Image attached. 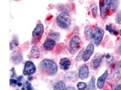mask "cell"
<instances>
[{"mask_svg": "<svg viewBox=\"0 0 121 90\" xmlns=\"http://www.w3.org/2000/svg\"><path fill=\"white\" fill-rule=\"evenodd\" d=\"M39 68L41 73L50 76L55 75L58 69L56 63L49 59H44L41 61Z\"/></svg>", "mask_w": 121, "mask_h": 90, "instance_id": "obj_1", "label": "cell"}, {"mask_svg": "<svg viewBox=\"0 0 121 90\" xmlns=\"http://www.w3.org/2000/svg\"><path fill=\"white\" fill-rule=\"evenodd\" d=\"M71 22L70 15L67 12L60 13L56 18V23L61 28L67 29L70 26Z\"/></svg>", "mask_w": 121, "mask_h": 90, "instance_id": "obj_2", "label": "cell"}, {"mask_svg": "<svg viewBox=\"0 0 121 90\" xmlns=\"http://www.w3.org/2000/svg\"><path fill=\"white\" fill-rule=\"evenodd\" d=\"M81 43L82 40L78 36L73 37L69 43V51L70 53L72 55L74 54L80 49Z\"/></svg>", "mask_w": 121, "mask_h": 90, "instance_id": "obj_3", "label": "cell"}, {"mask_svg": "<svg viewBox=\"0 0 121 90\" xmlns=\"http://www.w3.org/2000/svg\"><path fill=\"white\" fill-rule=\"evenodd\" d=\"M111 0H101L99 1L100 13L101 17L105 18L111 8Z\"/></svg>", "mask_w": 121, "mask_h": 90, "instance_id": "obj_4", "label": "cell"}, {"mask_svg": "<svg viewBox=\"0 0 121 90\" xmlns=\"http://www.w3.org/2000/svg\"><path fill=\"white\" fill-rule=\"evenodd\" d=\"M104 34V30L99 27H96L94 30L92 40L94 44L97 46L99 45L102 42Z\"/></svg>", "mask_w": 121, "mask_h": 90, "instance_id": "obj_5", "label": "cell"}, {"mask_svg": "<svg viewBox=\"0 0 121 90\" xmlns=\"http://www.w3.org/2000/svg\"><path fill=\"white\" fill-rule=\"evenodd\" d=\"M36 71V68L33 62L27 61L26 62L23 71V74L25 76H30L35 73Z\"/></svg>", "mask_w": 121, "mask_h": 90, "instance_id": "obj_6", "label": "cell"}, {"mask_svg": "<svg viewBox=\"0 0 121 90\" xmlns=\"http://www.w3.org/2000/svg\"><path fill=\"white\" fill-rule=\"evenodd\" d=\"M44 31V28L43 25L41 23L38 24L32 32V36L34 38L36 41H39L43 36Z\"/></svg>", "mask_w": 121, "mask_h": 90, "instance_id": "obj_7", "label": "cell"}, {"mask_svg": "<svg viewBox=\"0 0 121 90\" xmlns=\"http://www.w3.org/2000/svg\"><path fill=\"white\" fill-rule=\"evenodd\" d=\"M102 55L100 53L96 54L92 59L90 62V66L94 70L99 67L102 61Z\"/></svg>", "mask_w": 121, "mask_h": 90, "instance_id": "obj_8", "label": "cell"}, {"mask_svg": "<svg viewBox=\"0 0 121 90\" xmlns=\"http://www.w3.org/2000/svg\"><path fill=\"white\" fill-rule=\"evenodd\" d=\"M89 75V68L86 64H83L79 69L78 76L81 80H84L87 79Z\"/></svg>", "mask_w": 121, "mask_h": 90, "instance_id": "obj_9", "label": "cell"}, {"mask_svg": "<svg viewBox=\"0 0 121 90\" xmlns=\"http://www.w3.org/2000/svg\"><path fill=\"white\" fill-rule=\"evenodd\" d=\"M94 52V45L92 43L89 44L84 51V55L83 59V61L84 62L88 61L91 56L93 54Z\"/></svg>", "mask_w": 121, "mask_h": 90, "instance_id": "obj_10", "label": "cell"}, {"mask_svg": "<svg viewBox=\"0 0 121 90\" xmlns=\"http://www.w3.org/2000/svg\"><path fill=\"white\" fill-rule=\"evenodd\" d=\"M56 45L55 40L49 38L44 41L43 45V49L46 51H50L53 50Z\"/></svg>", "mask_w": 121, "mask_h": 90, "instance_id": "obj_11", "label": "cell"}, {"mask_svg": "<svg viewBox=\"0 0 121 90\" xmlns=\"http://www.w3.org/2000/svg\"><path fill=\"white\" fill-rule=\"evenodd\" d=\"M108 75V72L107 70H106L104 73H103L100 77L98 79L97 85V87L99 89H102L104 85L105 82L106 78Z\"/></svg>", "mask_w": 121, "mask_h": 90, "instance_id": "obj_12", "label": "cell"}, {"mask_svg": "<svg viewBox=\"0 0 121 90\" xmlns=\"http://www.w3.org/2000/svg\"><path fill=\"white\" fill-rule=\"evenodd\" d=\"M78 74L76 71H70L65 74L64 76L65 79L67 82H74L77 80Z\"/></svg>", "mask_w": 121, "mask_h": 90, "instance_id": "obj_13", "label": "cell"}, {"mask_svg": "<svg viewBox=\"0 0 121 90\" xmlns=\"http://www.w3.org/2000/svg\"><path fill=\"white\" fill-rule=\"evenodd\" d=\"M70 60L67 58H64L61 59L60 61V65L61 68L63 70H68L69 68L71 65Z\"/></svg>", "mask_w": 121, "mask_h": 90, "instance_id": "obj_14", "label": "cell"}, {"mask_svg": "<svg viewBox=\"0 0 121 90\" xmlns=\"http://www.w3.org/2000/svg\"><path fill=\"white\" fill-rule=\"evenodd\" d=\"M13 62L15 64H19L23 60L22 54L20 52H14L11 57Z\"/></svg>", "mask_w": 121, "mask_h": 90, "instance_id": "obj_15", "label": "cell"}, {"mask_svg": "<svg viewBox=\"0 0 121 90\" xmlns=\"http://www.w3.org/2000/svg\"><path fill=\"white\" fill-rule=\"evenodd\" d=\"M94 32V30L91 27L87 26H86L84 29V33L86 37L89 40L92 39V37Z\"/></svg>", "mask_w": 121, "mask_h": 90, "instance_id": "obj_16", "label": "cell"}, {"mask_svg": "<svg viewBox=\"0 0 121 90\" xmlns=\"http://www.w3.org/2000/svg\"><path fill=\"white\" fill-rule=\"evenodd\" d=\"M40 51L37 45H34L30 51V55L34 58H38L39 56Z\"/></svg>", "mask_w": 121, "mask_h": 90, "instance_id": "obj_17", "label": "cell"}, {"mask_svg": "<svg viewBox=\"0 0 121 90\" xmlns=\"http://www.w3.org/2000/svg\"><path fill=\"white\" fill-rule=\"evenodd\" d=\"M65 84L63 81L58 82L54 86V90H65Z\"/></svg>", "mask_w": 121, "mask_h": 90, "instance_id": "obj_18", "label": "cell"}, {"mask_svg": "<svg viewBox=\"0 0 121 90\" xmlns=\"http://www.w3.org/2000/svg\"><path fill=\"white\" fill-rule=\"evenodd\" d=\"M106 29L108 31L110 34H112V35L117 36L118 34V32L114 28H113L112 24H107L106 26Z\"/></svg>", "mask_w": 121, "mask_h": 90, "instance_id": "obj_19", "label": "cell"}, {"mask_svg": "<svg viewBox=\"0 0 121 90\" xmlns=\"http://www.w3.org/2000/svg\"><path fill=\"white\" fill-rule=\"evenodd\" d=\"M119 5V1L111 0L110 11L112 13H114L117 11Z\"/></svg>", "mask_w": 121, "mask_h": 90, "instance_id": "obj_20", "label": "cell"}, {"mask_svg": "<svg viewBox=\"0 0 121 90\" xmlns=\"http://www.w3.org/2000/svg\"><path fill=\"white\" fill-rule=\"evenodd\" d=\"M95 79L94 77H92L88 84V90H95Z\"/></svg>", "mask_w": 121, "mask_h": 90, "instance_id": "obj_21", "label": "cell"}, {"mask_svg": "<svg viewBox=\"0 0 121 90\" xmlns=\"http://www.w3.org/2000/svg\"><path fill=\"white\" fill-rule=\"evenodd\" d=\"M106 62L108 65L110 66L112 64L113 62L114 61V57L109 54H108L106 56Z\"/></svg>", "mask_w": 121, "mask_h": 90, "instance_id": "obj_22", "label": "cell"}, {"mask_svg": "<svg viewBox=\"0 0 121 90\" xmlns=\"http://www.w3.org/2000/svg\"><path fill=\"white\" fill-rule=\"evenodd\" d=\"M22 90H33V88L31 83L29 81H26L22 86Z\"/></svg>", "mask_w": 121, "mask_h": 90, "instance_id": "obj_23", "label": "cell"}, {"mask_svg": "<svg viewBox=\"0 0 121 90\" xmlns=\"http://www.w3.org/2000/svg\"><path fill=\"white\" fill-rule=\"evenodd\" d=\"M84 55V50L83 49L80 51L79 53L78 54L77 56L75 58V60L78 61H81L83 59Z\"/></svg>", "mask_w": 121, "mask_h": 90, "instance_id": "obj_24", "label": "cell"}, {"mask_svg": "<svg viewBox=\"0 0 121 90\" xmlns=\"http://www.w3.org/2000/svg\"><path fill=\"white\" fill-rule=\"evenodd\" d=\"M77 88L78 90H85L87 87V85L83 82H79L77 84Z\"/></svg>", "mask_w": 121, "mask_h": 90, "instance_id": "obj_25", "label": "cell"}, {"mask_svg": "<svg viewBox=\"0 0 121 90\" xmlns=\"http://www.w3.org/2000/svg\"><path fill=\"white\" fill-rule=\"evenodd\" d=\"M49 36L51 39H52L54 40L59 39L60 37V34L58 33H56V32L51 33L49 34Z\"/></svg>", "mask_w": 121, "mask_h": 90, "instance_id": "obj_26", "label": "cell"}, {"mask_svg": "<svg viewBox=\"0 0 121 90\" xmlns=\"http://www.w3.org/2000/svg\"><path fill=\"white\" fill-rule=\"evenodd\" d=\"M97 6H94L91 8V11L92 12V14L93 15L94 17L96 16L97 15Z\"/></svg>", "mask_w": 121, "mask_h": 90, "instance_id": "obj_27", "label": "cell"}, {"mask_svg": "<svg viewBox=\"0 0 121 90\" xmlns=\"http://www.w3.org/2000/svg\"><path fill=\"white\" fill-rule=\"evenodd\" d=\"M116 20L118 24L121 25V11L118 12V13L117 14Z\"/></svg>", "mask_w": 121, "mask_h": 90, "instance_id": "obj_28", "label": "cell"}, {"mask_svg": "<svg viewBox=\"0 0 121 90\" xmlns=\"http://www.w3.org/2000/svg\"><path fill=\"white\" fill-rule=\"evenodd\" d=\"M17 80L15 79H10V86H15L17 84Z\"/></svg>", "mask_w": 121, "mask_h": 90, "instance_id": "obj_29", "label": "cell"}, {"mask_svg": "<svg viewBox=\"0 0 121 90\" xmlns=\"http://www.w3.org/2000/svg\"><path fill=\"white\" fill-rule=\"evenodd\" d=\"M117 53L120 55H121V40L119 41L118 43L117 44Z\"/></svg>", "mask_w": 121, "mask_h": 90, "instance_id": "obj_30", "label": "cell"}, {"mask_svg": "<svg viewBox=\"0 0 121 90\" xmlns=\"http://www.w3.org/2000/svg\"><path fill=\"white\" fill-rule=\"evenodd\" d=\"M12 43H13L14 45H15L16 46H18L19 45V42H18V41L17 39V38L15 37V38H13V39H12Z\"/></svg>", "mask_w": 121, "mask_h": 90, "instance_id": "obj_31", "label": "cell"}, {"mask_svg": "<svg viewBox=\"0 0 121 90\" xmlns=\"http://www.w3.org/2000/svg\"><path fill=\"white\" fill-rule=\"evenodd\" d=\"M11 72L12 73V75H11V78H15L17 76V73L15 71V68H13L11 69Z\"/></svg>", "mask_w": 121, "mask_h": 90, "instance_id": "obj_32", "label": "cell"}, {"mask_svg": "<svg viewBox=\"0 0 121 90\" xmlns=\"http://www.w3.org/2000/svg\"><path fill=\"white\" fill-rule=\"evenodd\" d=\"M65 90H76V89H75L74 87L69 86H68Z\"/></svg>", "mask_w": 121, "mask_h": 90, "instance_id": "obj_33", "label": "cell"}, {"mask_svg": "<svg viewBox=\"0 0 121 90\" xmlns=\"http://www.w3.org/2000/svg\"><path fill=\"white\" fill-rule=\"evenodd\" d=\"M114 90H121V84L117 86Z\"/></svg>", "mask_w": 121, "mask_h": 90, "instance_id": "obj_34", "label": "cell"}, {"mask_svg": "<svg viewBox=\"0 0 121 90\" xmlns=\"http://www.w3.org/2000/svg\"><path fill=\"white\" fill-rule=\"evenodd\" d=\"M23 79V76H20L17 79V81H18V82H20Z\"/></svg>", "mask_w": 121, "mask_h": 90, "instance_id": "obj_35", "label": "cell"}, {"mask_svg": "<svg viewBox=\"0 0 121 90\" xmlns=\"http://www.w3.org/2000/svg\"><path fill=\"white\" fill-rule=\"evenodd\" d=\"M17 85L19 86H22L23 84H22V83L21 82H18V83H17Z\"/></svg>", "mask_w": 121, "mask_h": 90, "instance_id": "obj_36", "label": "cell"}, {"mask_svg": "<svg viewBox=\"0 0 121 90\" xmlns=\"http://www.w3.org/2000/svg\"><path fill=\"white\" fill-rule=\"evenodd\" d=\"M28 80H29V81H31L32 80V79H33V77H28Z\"/></svg>", "mask_w": 121, "mask_h": 90, "instance_id": "obj_37", "label": "cell"}, {"mask_svg": "<svg viewBox=\"0 0 121 90\" xmlns=\"http://www.w3.org/2000/svg\"></svg>", "mask_w": 121, "mask_h": 90, "instance_id": "obj_38", "label": "cell"}]
</instances>
